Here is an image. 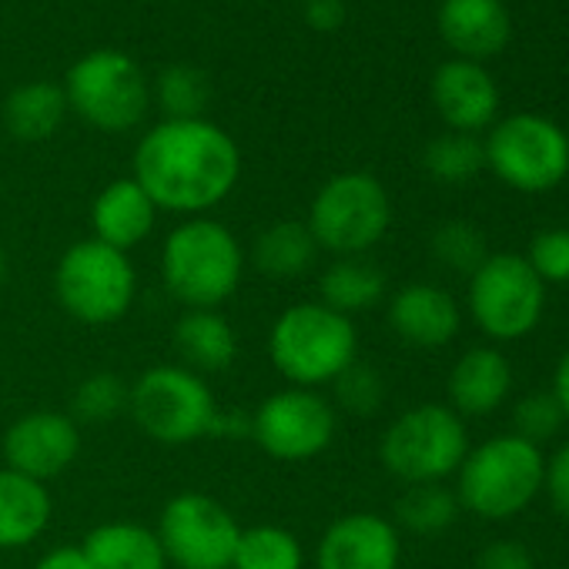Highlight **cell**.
<instances>
[{"label": "cell", "mask_w": 569, "mask_h": 569, "mask_svg": "<svg viewBox=\"0 0 569 569\" xmlns=\"http://www.w3.org/2000/svg\"><path fill=\"white\" fill-rule=\"evenodd\" d=\"M241 174V154L228 131L204 118L161 121L134 151V181L174 214H201L221 204Z\"/></svg>", "instance_id": "obj_1"}, {"label": "cell", "mask_w": 569, "mask_h": 569, "mask_svg": "<svg viewBox=\"0 0 569 569\" xmlns=\"http://www.w3.org/2000/svg\"><path fill=\"white\" fill-rule=\"evenodd\" d=\"M241 241L214 218H188L164 238L161 281L188 309H221L241 284Z\"/></svg>", "instance_id": "obj_2"}, {"label": "cell", "mask_w": 569, "mask_h": 569, "mask_svg": "<svg viewBox=\"0 0 569 569\" xmlns=\"http://www.w3.org/2000/svg\"><path fill=\"white\" fill-rule=\"evenodd\" d=\"M268 356L289 386L322 389L356 362L359 332L349 316H339L322 302H299L274 319Z\"/></svg>", "instance_id": "obj_3"}, {"label": "cell", "mask_w": 569, "mask_h": 569, "mask_svg": "<svg viewBox=\"0 0 569 569\" xmlns=\"http://www.w3.org/2000/svg\"><path fill=\"white\" fill-rule=\"evenodd\" d=\"M54 292L61 309L81 326H114L134 306L138 271L128 251L84 238L61 254L54 268Z\"/></svg>", "instance_id": "obj_4"}, {"label": "cell", "mask_w": 569, "mask_h": 569, "mask_svg": "<svg viewBox=\"0 0 569 569\" xmlns=\"http://www.w3.org/2000/svg\"><path fill=\"white\" fill-rule=\"evenodd\" d=\"M128 412L148 439L161 446H188L211 436L218 402L198 372L168 362L138 376L128 396Z\"/></svg>", "instance_id": "obj_5"}, {"label": "cell", "mask_w": 569, "mask_h": 569, "mask_svg": "<svg viewBox=\"0 0 569 569\" xmlns=\"http://www.w3.org/2000/svg\"><path fill=\"white\" fill-rule=\"evenodd\" d=\"M542 479L546 462L539 446L519 436H499L466 452L456 499L482 519H509L539 492Z\"/></svg>", "instance_id": "obj_6"}, {"label": "cell", "mask_w": 569, "mask_h": 569, "mask_svg": "<svg viewBox=\"0 0 569 569\" xmlns=\"http://www.w3.org/2000/svg\"><path fill=\"white\" fill-rule=\"evenodd\" d=\"M389 221L392 204L379 178L366 171H346L319 188L306 224L319 248L339 258H356L382 241Z\"/></svg>", "instance_id": "obj_7"}, {"label": "cell", "mask_w": 569, "mask_h": 569, "mask_svg": "<svg viewBox=\"0 0 569 569\" xmlns=\"http://www.w3.org/2000/svg\"><path fill=\"white\" fill-rule=\"evenodd\" d=\"M466 452V426L459 412L446 406H416L402 412L379 442L382 466L409 486L442 482L462 466Z\"/></svg>", "instance_id": "obj_8"}, {"label": "cell", "mask_w": 569, "mask_h": 569, "mask_svg": "<svg viewBox=\"0 0 569 569\" xmlns=\"http://www.w3.org/2000/svg\"><path fill=\"white\" fill-rule=\"evenodd\" d=\"M64 98L91 128L124 134L148 114L151 88L128 54L94 51L68 71Z\"/></svg>", "instance_id": "obj_9"}, {"label": "cell", "mask_w": 569, "mask_h": 569, "mask_svg": "<svg viewBox=\"0 0 569 569\" xmlns=\"http://www.w3.org/2000/svg\"><path fill=\"white\" fill-rule=\"evenodd\" d=\"M158 542L178 569H231L241 526L204 492H181L158 516Z\"/></svg>", "instance_id": "obj_10"}, {"label": "cell", "mask_w": 569, "mask_h": 569, "mask_svg": "<svg viewBox=\"0 0 569 569\" xmlns=\"http://www.w3.org/2000/svg\"><path fill=\"white\" fill-rule=\"evenodd\" d=\"M336 406L319 389H281L251 416V439L278 462H309L336 439Z\"/></svg>", "instance_id": "obj_11"}, {"label": "cell", "mask_w": 569, "mask_h": 569, "mask_svg": "<svg viewBox=\"0 0 569 569\" xmlns=\"http://www.w3.org/2000/svg\"><path fill=\"white\" fill-rule=\"evenodd\" d=\"M486 164L519 191H549L569 171V138L539 114H512L489 134Z\"/></svg>", "instance_id": "obj_12"}, {"label": "cell", "mask_w": 569, "mask_h": 569, "mask_svg": "<svg viewBox=\"0 0 569 569\" xmlns=\"http://www.w3.org/2000/svg\"><path fill=\"white\" fill-rule=\"evenodd\" d=\"M469 309L492 339H519L542 316V281L519 254H492L469 274Z\"/></svg>", "instance_id": "obj_13"}, {"label": "cell", "mask_w": 569, "mask_h": 569, "mask_svg": "<svg viewBox=\"0 0 569 569\" xmlns=\"http://www.w3.org/2000/svg\"><path fill=\"white\" fill-rule=\"evenodd\" d=\"M81 452V426L68 412L38 409L21 416L4 432V462L8 469L48 482L71 469Z\"/></svg>", "instance_id": "obj_14"}, {"label": "cell", "mask_w": 569, "mask_h": 569, "mask_svg": "<svg viewBox=\"0 0 569 569\" xmlns=\"http://www.w3.org/2000/svg\"><path fill=\"white\" fill-rule=\"evenodd\" d=\"M399 529L376 512L336 519L316 546V569H399Z\"/></svg>", "instance_id": "obj_15"}, {"label": "cell", "mask_w": 569, "mask_h": 569, "mask_svg": "<svg viewBox=\"0 0 569 569\" xmlns=\"http://www.w3.org/2000/svg\"><path fill=\"white\" fill-rule=\"evenodd\" d=\"M432 101L442 121L452 131L476 134L479 128L492 124L499 111L496 81L476 61H449L432 78Z\"/></svg>", "instance_id": "obj_16"}, {"label": "cell", "mask_w": 569, "mask_h": 569, "mask_svg": "<svg viewBox=\"0 0 569 569\" xmlns=\"http://www.w3.org/2000/svg\"><path fill=\"white\" fill-rule=\"evenodd\" d=\"M389 326L392 332L419 349H439L456 339L459 332V306L439 284H406L389 302Z\"/></svg>", "instance_id": "obj_17"}, {"label": "cell", "mask_w": 569, "mask_h": 569, "mask_svg": "<svg viewBox=\"0 0 569 569\" xmlns=\"http://www.w3.org/2000/svg\"><path fill=\"white\" fill-rule=\"evenodd\" d=\"M439 34L462 61L492 58L509 41V11L502 0H442Z\"/></svg>", "instance_id": "obj_18"}, {"label": "cell", "mask_w": 569, "mask_h": 569, "mask_svg": "<svg viewBox=\"0 0 569 569\" xmlns=\"http://www.w3.org/2000/svg\"><path fill=\"white\" fill-rule=\"evenodd\" d=\"M158 221V204L148 198V191L134 178L111 181L91 208L94 238L101 244H111L118 251L138 248Z\"/></svg>", "instance_id": "obj_19"}, {"label": "cell", "mask_w": 569, "mask_h": 569, "mask_svg": "<svg viewBox=\"0 0 569 569\" xmlns=\"http://www.w3.org/2000/svg\"><path fill=\"white\" fill-rule=\"evenodd\" d=\"M174 352L178 366L204 376L231 369L238 356V339L231 322L218 309H188L174 326Z\"/></svg>", "instance_id": "obj_20"}, {"label": "cell", "mask_w": 569, "mask_h": 569, "mask_svg": "<svg viewBox=\"0 0 569 569\" xmlns=\"http://www.w3.org/2000/svg\"><path fill=\"white\" fill-rule=\"evenodd\" d=\"M51 522V492L44 482L0 469V549L31 546Z\"/></svg>", "instance_id": "obj_21"}, {"label": "cell", "mask_w": 569, "mask_h": 569, "mask_svg": "<svg viewBox=\"0 0 569 569\" xmlns=\"http://www.w3.org/2000/svg\"><path fill=\"white\" fill-rule=\"evenodd\" d=\"M512 386V369L496 349H472L466 352L452 376H449V399L452 412L462 416H489Z\"/></svg>", "instance_id": "obj_22"}, {"label": "cell", "mask_w": 569, "mask_h": 569, "mask_svg": "<svg viewBox=\"0 0 569 569\" xmlns=\"http://www.w3.org/2000/svg\"><path fill=\"white\" fill-rule=\"evenodd\" d=\"M91 569H168L158 532L138 522H104L81 542Z\"/></svg>", "instance_id": "obj_23"}, {"label": "cell", "mask_w": 569, "mask_h": 569, "mask_svg": "<svg viewBox=\"0 0 569 569\" xmlns=\"http://www.w3.org/2000/svg\"><path fill=\"white\" fill-rule=\"evenodd\" d=\"M319 241L312 238L309 224L306 221H274L268 224L254 244H251V261L254 268L264 274V278H274V281H292V278H302L316 268L319 261Z\"/></svg>", "instance_id": "obj_24"}, {"label": "cell", "mask_w": 569, "mask_h": 569, "mask_svg": "<svg viewBox=\"0 0 569 569\" xmlns=\"http://www.w3.org/2000/svg\"><path fill=\"white\" fill-rule=\"evenodd\" d=\"M319 296L326 309L339 316H356L379 306V299L386 296V274L362 254L336 258L319 278Z\"/></svg>", "instance_id": "obj_25"}, {"label": "cell", "mask_w": 569, "mask_h": 569, "mask_svg": "<svg viewBox=\"0 0 569 569\" xmlns=\"http://www.w3.org/2000/svg\"><path fill=\"white\" fill-rule=\"evenodd\" d=\"M68 114L64 88L48 81H31L11 91L4 104V124L18 141H44L51 138Z\"/></svg>", "instance_id": "obj_26"}, {"label": "cell", "mask_w": 569, "mask_h": 569, "mask_svg": "<svg viewBox=\"0 0 569 569\" xmlns=\"http://www.w3.org/2000/svg\"><path fill=\"white\" fill-rule=\"evenodd\" d=\"M306 549L299 536L284 526H251L241 529L231 569H302Z\"/></svg>", "instance_id": "obj_27"}, {"label": "cell", "mask_w": 569, "mask_h": 569, "mask_svg": "<svg viewBox=\"0 0 569 569\" xmlns=\"http://www.w3.org/2000/svg\"><path fill=\"white\" fill-rule=\"evenodd\" d=\"M459 516V499L442 482L409 486L396 502V519L416 536H436L449 529Z\"/></svg>", "instance_id": "obj_28"}, {"label": "cell", "mask_w": 569, "mask_h": 569, "mask_svg": "<svg viewBox=\"0 0 569 569\" xmlns=\"http://www.w3.org/2000/svg\"><path fill=\"white\" fill-rule=\"evenodd\" d=\"M486 168V148L476 134L449 131L426 148V171L436 181L459 184Z\"/></svg>", "instance_id": "obj_29"}, {"label": "cell", "mask_w": 569, "mask_h": 569, "mask_svg": "<svg viewBox=\"0 0 569 569\" xmlns=\"http://www.w3.org/2000/svg\"><path fill=\"white\" fill-rule=\"evenodd\" d=\"M154 98H158L161 111L168 114V121L201 118V111L208 104V78L191 64H171L158 74Z\"/></svg>", "instance_id": "obj_30"}, {"label": "cell", "mask_w": 569, "mask_h": 569, "mask_svg": "<svg viewBox=\"0 0 569 569\" xmlns=\"http://www.w3.org/2000/svg\"><path fill=\"white\" fill-rule=\"evenodd\" d=\"M131 386H124L114 372H94L74 389V422H111L121 412H128Z\"/></svg>", "instance_id": "obj_31"}, {"label": "cell", "mask_w": 569, "mask_h": 569, "mask_svg": "<svg viewBox=\"0 0 569 569\" xmlns=\"http://www.w3.org/2000/svg\"><path fill=\"white\" fill-rule=\"evenodd\" d=\"M432 254L442 268L472 274L489 254H486V238L476 224L469 221H446L432 234Z\"/></svg>", "instance_id": "obj_32"}, {"label": "cell", "mask_w": 569, "mask_h": 569, "mask_svg": "<svg viewBox=\"0 0 569 569\" xmlns=\"http://www.w3.org/2000/svg\"><path fill=\"white\" fill-rule=\"evenodd\" d=\"M336 389V406L346 409L349 416H372L379 412L386 399V382L372 366H362L359 359L332 382Z\"/></svg>", "instance_id": "obj_33"}, {"label": "cell", "mask_w": 569, "mask_h": 569, "mask_svg": "<svg viewBox=\"0 0 569 569\" xmlns=\"http://www.w3.org/2000/svg\"><path fill=\"white\" fill-rule=\"evenodd\" d=\"M562 409L556 402L552 392H536V396H526L516 412H512V426H516V436L539 446L546 439H552L562 426Z\"/></svg>", "instance_id": "obj_34"}, {"label": "cell", "mask_w": 569, "mask_h": 569, "mask_svg": "<svg viewBox=\"0 0 569 569\" xmlns=\"http://www.w3.org/2000/svg\"><path fill=\"white\" fill-rule=\"evenodd\" d=\"M526 261L539 274V281H569V231L552 228L536 234Z\"/></svg>", "instance_id": "obj_35"}, {"label": "cell", "mask_w": 569, "mask_h": 569, "mask_svg": "<svg viewBox=\"0 0 569 569\" xmlns=\"http://www.w3.org/2000/svg\"><path fill=\"white\" fill-rule=\"evenodd\" d=\"M479 569H532V556L519 542H492L479 552Z\"/></svg>", "instance_id": "obj_36"}, {"label": "cell", "mask_w": 569, "mask_h": 569, "mask_svg": "<svg viewBox=\"0 0 569 569\" xmlns=\"http://www.w3.org/2000/svg\"><path fill=\"white\" fill-rule=\"evenodd\" d=\"M542 482H546V489H549L552 506L569 519V442L552 456V462H549Z\"/></svg>", "instance_id": "obj_37"}, {"label": "cell", "mask_w": 569, "mask_h": 569, "mask_svg": "<svg viewBox=\"0 0 569 569\" xmlns=\"http://www.w3.org/2000/svg\"><path fill=\"white\" fill-rule=\"evenodd\" d=\"M306 21L316 31H336L346 24V0H306Z\"/></svg>", "instance_id": "obj_38"}, {"label": "cell", "mask_w": 569, "mask_h": 569, "mask_svg": "<svg viewBox=\"0 0 569 569\" xmlns=\"http://www.w3.org/2000/svg\"><path fill=\"white\" fill-rule=\"evenodd\" d=\"M34 569H91V562L81 546H54L34 562Z\"/></svg>", "instance_id": "obj_39"}, {"label": "cell", "mask_w": 569, "mask_h": 569, "mask_svg": "<svg viewBox=\"0 0 569 569\" xmlns=\"http://www.w3.org/2000/svg\"><path fill=\"white\" fill-rule=\"evenodd\" d=\"M556 402H559V409H562V416H569V352L562 356V362H559V369H556Z\"/></svg>", "instance_id": "obj_40"}, {"label": "cell", "mask_w": 569, "mask_h": 569, "mask_svg": "<svg viewBox=\"0 0 569 569\" xmlns=\"http://www.w3.org/2000/svg\"><path fill=\"white\" fill-rule=\"evenodd\" d=\"M4 281H8V254L0 251V289H4Z\"/></svg>", "instance_id": "obj_41"}]
</instances>
